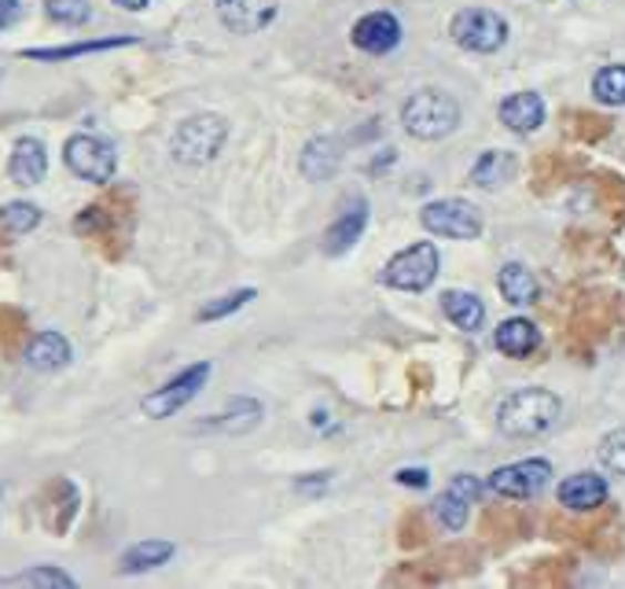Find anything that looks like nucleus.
Instances as JSON below:
<instances>
[{"mask_svg":"<svg viewBox=\"0 0 625 589\" xmlns=\"http://www.w3.org/2000/svg\"><path fill=\"white\" fill-rule=\"evenodd\" d=\"M453 490L460 494V498H468V501L482 498V483H479V479H471V476H460V479L453 483Z\"/></svg>","mask_w":625,"mask_h":589,"instance_id":"nucleus-36","label":"nucleus"},{"mask_svg":"<svg viewBox=\"0 0 625 589\" xmlns=\"http://www.w3.org/2000/svg\"><path fill=\"white\" fill-rule=\"evenodd\" d=\"M303 170H306V177L312 181H324L328 173L339 170V144L328 141V136H317L309 148H306V155H303Z\"/></svg>","mask_w":625,"mask_h":589,"instance_id":"nucleus-23","label":"nucleus"},{"mask_svg":"<svg viewBox=\"0 0 625 589\" xmlns=\"http://www.w3.org/2000/svg\"><path fill=\"white\" fill-rule=\"evenodd\" d=\"M63 159H66V166H71V173H78L81 181H92V184H107L114 177V166H119L114 148L89 133L71 136L63 148Z\"/></svg>","mask_w":625,"mask_h":589,"instance_id":"nucleus-7","label":"nucleus"},{"mask_svg":"<svg viewBox=\"0 0 625 589\" xmlns=\"http://www.w3.org/2000/svg\"><path fill=\"white\" fill-rule=\"evenodd\" d=\"M600 460H604V468H611L615 476H625V427L611 431L604 443H600Z\"/></svg>","mask_w":625,"mask_h":589,"instance_id":"nucleus-32","label":"nucleus"},{"mask_svg":"<svg viewBox=\"0 0 625 589\" xmlns=\"http://www.w3.org/2000/svg\"><path fill=\"white\" fill-rule=\"evenodd\" d=\"M449 30H453V41L468 52H496L508 41V22L490 8H464Z\"/></svg>","mask_w":625,"mask_h":589,"instance_id":"nucleus-6","label":"nucleus"},{"mask_svg":"<svg viewBox=\"0 0 625 589\" xmlns=\"http://www.w3.org/2000/svg\"><path fill=\"white\" fill-rule=\"evenodd\" d=\"M16 586H74L71 575L55 571V568H38V571H27L19 575V579H11Z\"/></svg>","mask_w":625,"mask_h":589,"instance_id":"nucleus-35","label":"nucleus"},{"mask_svg":"<svg viewBox=\"0 0 625 589\" xmlns=\"http://www.w3.org/2000/svg\"><path fill=\"white\" fill-rule=\"evenodd\" d=\"M398 483H404V487H427V471L404 468V471H398Z\"/></svg>","mask_w":625,"mask_h":589,"instance_id":"nucleus-38","label":"nucleus"},{"mask_svg":"<svg viewBox=\"0 0 625 589\" xmlns=\"http://www.w3.org/2000/svg\"><path fill=\"white\" fill-rule=\"evenodd\" d=\"M280 0H217V19L233 33H258L276 19Z\"/></svg>","mask_w":625,"mask_h":589,"instance_id":"nucleus-11","label":"nucleus"},{"mask_svg":"<svg viewBox=\"0 0 625 589\" xmlns=\"http://www.w3.org/2000/svg\"><path fill=\"white\" fill-rule=\"evenodd\" d=\"M607 501V483L593 471H577V476L560 483V505L574 508V512H593Z\"/></svg>","mask_w":625,"mask_h":589,"instance_id":"nucleus-14","label":"nucleus"},{"mask_svg":"<svg viewBox=\"0 0 625 589\" xmlns=\"http://www.w3.org/2000/svg\"><path fill=\"white\" fill-rule=\"evenodd\" d=\"M501 122L515 133H534L545 122V100L537 92H515L501 103Z\"/></svg>","mask_w":625,"mask_h":589,"instance_id":"nucleus-16","label":"nucleus"},{"mask_svg":"<svg viewBox=\"0 0 625 589\" xmlns=\"http://www.w3.org/2000/svg\"><path fill=\"white\" fill-rule=\"evenodd\" d=\"M560 413H563V402L555 398L552 390L526 387L501 402L496 427H501L508 438H537V435H549L552 427L560 424Z\"/></svg>","mask_w":625,"mask_h":589,"instance_id":"nucleus-2","label":"nucleus"},{"mask_svg":"<svg viewBox=\"0 0 625 589\" xmlns=\"http://www.w3.org/2000/svg\"><path fill=\"white\" fill-rule=\"evenodd\" d=\"M515 177V159L508 152H482L479 163L471 166V184H479V189H501Z\"/></svg>","mask_w":625,"mask_h":589,"instance_id":"nucleus-22","label":"nucleus"},{"mask_svg":"<svg viewBox=\"0 0 625 589\" xmlns=\"http://www.w3.org/2000/svg\"><path fill=\"white\" fill-rule=\"evenodd\" d=\"M593 92L600 103L622 108L625 103V67H604V71L593 78Z\"/></svg>","mask_w":625,"mask_h":589,"instance_id":"nucleus-28","label":"nucleus"},{"mask_svg":"<svg viewBox=\"0 0 625 589\" xmlns=\"http://www.w3.org/2000/svg\"><path fill=\"white\" fill-rule=\"evenodd\" d=\"M44 11H49V19L63 22V27H81L92 16L89 0H44Z\"/></svg>","mask_w":625,"mask_h":589,"instance_id":"nucleus-31","label":"nucleus"},{"mask_svg":"<svg viewBox=\"0 0 625 589\" xmlns=\"http://www.w3.org/2000/svg\"><path fill=\"white\" fill-rule=\"evenodd\" d=\"M365 229H368V203H354L350 211H346L339 222L328 229V236H324V251L328 254L350 251L357 240L365 236Z\"/></svg>","mask_w":625,"mask_h":589,"instance_id":"nucleus-18","label":"nucleus"},{"mask_svg":"<svg viewBox=\"0 0 625 589\" xmlns=\"http://www.w3.org/2000/svg\"><path fill=\"white\" fill-rule=\"evenodd\" d=\"M122 44H133V38H111V41H85V44H66V49H30V60H71V55H85V52H103V49H122Z\"/></svg>","mask_w":625,"mask_h":589,"instance_id":"nucleus-27","label":"nucleus"},{"mask_svg":"<svg viewBox=\"0 0 625 589\" xmlns=\"http://www.w3.org/2000/svg\"><path fill=\"white\" fill-rule=\"evenodd\" d=\"M423 229L434 236H453V240H474L482 233V214L474 211L468 200H438L423 206Z\"/></svg>","mask_w":625,"mask_h":589,"instance_id":"nucleus-8","label":"nucleus"},{"mask_svg":"<svg viewBox=\"0 0 625 589\" xmlns=\"http://www.w3.org/2000/svg\"><path fill=\"white\" fill-rule=\"evenodd\" d=\"M250 298H254L250 287H247V292H233V295L217 298V303H211V306H203V309H199V321H214V317L233 314V309H239L243 303H250Z\"/></svg>","mask_w":625,"mask_h":589,"instance_id":"nucleus-34","label":"nucleus"},{"mask_svg":"<svg viewBox=\"0 0 625 589\" xmlns=\"http://www.w3.org/2000/svg\"><path fill=\"white\" fill-rule=\"evenodd\" d=\"M549 476H552L549 460H519V465L496 468L493 479H490V487L501 494V498L526 501V498H537V494L545 490Z\"/></svg>","mask_w":625,"mask_h":589,"instance_id":"nucleus-10","label":"nucleus"},{"mask_svg":"<svg viewBox=\"0 0 625 589\" xmlns=\"http://www.w3.org/2000/svg\"><path fill=\"white\" fill-rule=\"evenodd\" d=\"M11 181L16 184H38L44 177V170H49V155H44V144L33 141V136H22L16 144V152H11Z\"/></svg>","mask_w":625,"mask_h":589,"instance_id":"nucleus-17","label":"nucleus"},{"mask_svg":"<svg viewBox=\"0 0 625 589\" xmlns=\"http://www.w3.org/2000/svg\"><path fill=\"white\" fill-rule=\"evenodd\" d=\"M41 222V211L33 203H4L0 206V225L8 229V233H30V229H38Z\"/></svg>","mask_w":625,"mask_h":589,"instance_id":"nucleus-29","label":"nucleus"},{"mask_svg":"<svg viewBox=\"0 0 625 589\" xmlns=\"http://www.w3.org/2000/svg\"><path fill=\"white\" fill-rule=\"evenodd\" d=\"M501 295L508 298L512 306H534L537 303V295H541V284H537V276L526 270V265H504L501 270Z\"/></svg>","mask_w":625,"mask_h":589,"instance_id":"nucleus-20","label":"nucleus"},{"mask_svg":"<svg viewBox=\"0 0 625 589\" xmlns=\"http://www.w3.org/2000/svg\"><path fill=\"white\" fill-rule=\"evenodd\" d=\"M401 41V22L390 16V11H372L354 27V44L372 55H383L390 49H398Z\"/></svg>","mask_w":625,"mask_h":589,"instance_id":"nucleus-13","label":"nucleus"},{"mask_svg":"<svg viewBox=\"0 0 625 589\" xmlns=\"http://www.w3.org/2000/svg\"><path fill=\"white\" fill-rule=\"evenodd\" d=\"M19 19V0H0V30Z\"/></svg>","mask_w":625,"mask_h":589,"instance_id":"nucleus-37","label":"nucleus"},{"mask_svg":"<svg viewBox=\"0 0 625 589\" xmlns=\"http://www.w3.org/2000/svg\"><path fill=\"white\" fill-rule=\"evenodd\" d=\"M206 379H211V365H206V362L184 368L177 379H170L166 387H158L155 395L144 398V413H147V417H155V420L173 417V413H181L195 395H199Z\"/></svg>","mask_w":625,"mask_h":589,"instance_id":"nucleus-9","label":"nucleus"},{"mask_svg":"<svg viewBox=\"0 0 625 589\" xmlns=\"http://www.w3.org/2000/svg\"><path fill=\"white\" fill-rule=\"evenodd\" d=\"M496 351L508 354V357H515V362H523V357H530L541 346V332L534 321H526V317H512V321H504L501 328H496Z\"/></svg>","mask_w":625,"mask_h":589,"instance_id":"nucleus-15","label":"nucleus"},{"mask_svg":"<svg viewBox=\"0 0 625 589\" xmlns=\"http://www.w3.org/2000/svg\"><path fill=\"white\" fill-rule=\"evenodd\" d=\"M442 309H445V317L453 321L457 328H464V332H479L482 321H485L482 298L471 295V292H445L442 295Z\"/></svg>","mask_w":625,"mask_h":589,"instance_id":"nucleus-21","label":"nucleus"},{"mask_svg":"<svg viewBox=\"0 0 625 589\" xmlns=\"http://www.w3.org/2000/svg\"><path fill=\"white\" fill-rule=\"evenodd\" d=\"M438 276V247L434 244H412L409 251L393 254L383 270V284L398 292H423Z\"/></svg>","mask_w":625,"mask_h":589,"instance_id":"nucleus-5","label":"nucleus"},{"mask_svg":"<svg viewBox=\"0 0 625 589\" xmlns=\"http://www.w3.org/2000/svg\"><path fill=\"white\" fill-rule=\"evenodd\" d=\"M225 136H228L225 119H217V114H195V119L181 122V130L173 133V155L192 166L211 163L222 152Z\"/></svg>","mask_w":625,"mask_h":589,"instance_id":"nucleus-4","label":"nucleus"},{"mask_svg":"<svg viewBox=\"0 0 625 589\" xmlns=\"http://www.w3.org/2000/svg\"><path fill=\"white\" fill-rule=\"evenodd\" d=\"M133 206H136V200L130 189H111L100 203H92L78 214L74 229L103 251V258L119 262L125 247H130Z\"/></svg>","mask_w":625,"mask_h":589,"instance_id":"nucleus-1","label":"nucleus"},{"mask_svg":"<svg viewBox=\"0 0 625 589\" xmlns=\"http://www.w3.org/2000/svg\"><path fill=\"white\" fill-rule=\"evenodd\" d=\"M114 4L125 8V11H141V8H147V0H114Z\"/></svg>","mask_w":625,"mask_h":589,"instance_id":"nucleus-39","label":"nucleus"},{"mask_svg":"<svg viewBox=\"0 0 625 589\" xmlns=\"http://www.w3.org/2000/svg\"><path fill=\"white\" fill-rule=\"evenodd\" d=\"M0 258H4V240H0Z\"/></svg>","mask_w":625,"mask_h":589,"instance_id":"nucleus-40","label":"nucleus"},{"mask_svg":"<svg viewBox=\"0 0 625 589\" xmlns=\"http://www.w3.org/2000/svg\"><path fill=\"white\" fill-rule=\"evenodd\" d=\"M401 122L416 141H442L460 125V103L442 89L412 92L401 108Z\"/></svg>","mask_w":625,"mask_h":589,"instance_id":"nucleus-3","label":"nucleus"},{"mask_svg":"<svg viewBox=\"0 0 625 589\" xmlns=\"http://www.w3.org/2000/svg\"><path fill=\"white\" fill-rule=\"evenodd\" d=\"M27 362L30 368H38V373H55V368H63L71 362V343H66L60 332H41V336L27 346Z\"/></svg>","mask_w":625,"mask_h":589,"instance_id":"nucleus-19","label":"nucleus"},{"mask_svg":"<svg viewBox=\"0 0 625 589\" xmlns=\"http://www.w3.org/2000/svg\"><path fill=\"white\" fill-rule=\"evenodd\" d=\"M173 557L170 541H141L122 557V571H152L158 563H166Z\"/></svg>","mask_w":625,"mask_h":589,"instance_id":"nucleus-25","label":"nucleus"},{"mask_svg":"<svg viewBox=\"0 0 625 589\" xmlns=\"http://www.w3.org/2000/svg\"><path fill=\"white\" fill-rule=\"evenodd\" d=\"M27 314L16 306H0V357H11L27 339Z\"/></svg>","mask_w":625,"mask_h":589,"instance_id":"nucleus-26","label":"nucleus"},{"mask_svg":"<svg viewBox=\"0 0 625 589\" xmlns=\"http://www.w3.org/2000/svg\"><path fill=\"white\" fill-rule=\"evenodd\" d=\"M519 527H523V519L512 505H493L482 512V535L490 541H508L519 535Z\"/></svg>","mask_w":625,"mask_h":589,"instance_id":"nucleus-24","label":"nucleus"},{"mask_svg":"<svg viewBox=\"0 0 625 589\" xmlns=\"http://www.w3.org/2000/svg\"><path fill=\"white\" fill-rule=\"evenodd\" d=\"M434 519L445 530H460V527L468 524V498H460L457 490L442 494V498L434 501Z\"/></svg>","mask_w":625,"mask_h":589,"instance_id":"nucleus-30","label":"nucleus"},{"mask_svg":"<svg viewBox=\"0 0 625 589\" xmlns=\"http://www.w3.org/2000/svg\"><path fill=\"white\" fill-rule=\"evenodd\" d=\"M78 501L81 498H78V490H74L71 479H52L49 487H44V494H41V519H44V527H49L52 535H63V530L74 524Z\"/></svg>","mask_w":625,"mask_h":589,"instance_id":"nucleus-12","label":"nucleus"},{"mask_svg":"<svg viewBox=\"0 0 625 589\" xmlns=\"http://www.w3.org/2000/svg\"><path fill=\"white\" fill-rule=\"evenodd\" d=\"M427 538H431V527H427V519H423V512H409L401 519V546L404 549H420V546H427Z\"/></svg>","mask_w":625,"mask_h":589,"instance_id":"nucleus-33","label":"nucleus"}]
</instances>
